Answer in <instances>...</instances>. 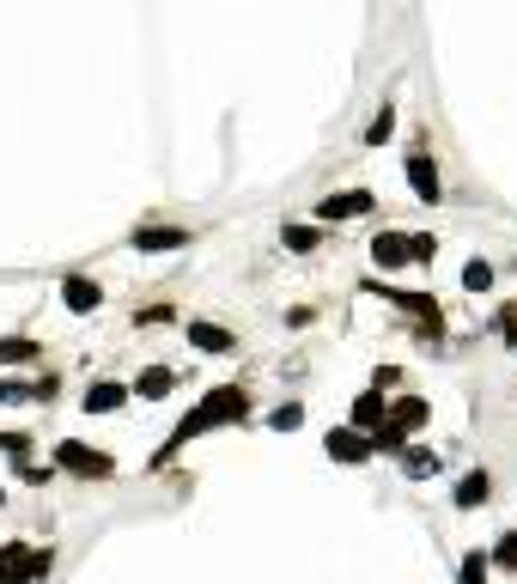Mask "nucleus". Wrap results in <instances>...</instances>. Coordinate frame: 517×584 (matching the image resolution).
Segmentation results:
<instances>
[{
	"label": "nucleus",
	"instance_id": "obj_15",
	"mask_svg": "<svg viewBox=\"0 0 517 584\" xmlns=\"http://www.w3.org/2000/svg\"><path fill=\"white\" fill-rule=\"evenodd\" d=\"M426 414H432V408H426V402H420V396H402V402H396V408H390V414H384V420H390V426H396V432H402V438H408V432H414V426H426Z\"/></svg>",
	"mask_w": 517,
	"mask_h": 584
},
{
	"label": "nucleus",
	"instance_id": "obj_27",
	"mask_svg": "<svg viewBox=\"0 0 517 584\" xmlns=\"http://www.w3.org/2000/svg\"><path fill=\"white\" fill-rule=\"evenodd\" d=\"M25 445H31V432H0V451H13V457H25Z\"/></svg>",
	"mask_w": 517,
	"mask_h": 584
},
{
	"label": "nucleus",
	"instance_id": "obj_10",
	"mask_svg": "<svg viewBox=\"0 0 517 584\" xmlns=\"http://www.w3.org/2000/svg\"><path fill=\"white\" fill-rule=\"evenodd\" d=\"M438 469H445V457H438L432 445H408V451H402V475H408V481H432Z\"/></svg>",
	"mask_w": 517,
	"mask_h": 584
},
{
	"label": "nucleus",
	"instance_id": "obj_5",
	"mask_svg": "<svg viewBox=\"0 0 517 584\" xmlns=\"http://www.w3.org/2000/svg\"><path fill=\"white\" fill-rule=\"evenodd\" d=\"M372 207H378L372 189H341V195H323L317 201V219H335V226H341V219H359V213H372Z\"/></svg>",
	"mask_w": 517,
	"mask_h": 584
},
{
	"label": "nucleus",
	"instance_id": "obj_17",
	"mask_svg": "<svg viewBox=\"0 0 517 584\" xmlns=\"http://www.w3.org/2000/svg\"><path fill=\"white\" fill-rule=\"evenodd\" d=\"M365 426H384V390H365L353 402V432H365Z\"/></svg>",
	"mask_w": 517,
	"mask_h": 584
},
{
	"label": "nucleus",
	"instance_id": "obj_31",
	"mask_svg": "<svg viewBox=\"0 0 517 584\" xmlns=\"http://www.w3.org/2000/svg\"><path fill=\"white\" fill-rule=\"evenodd\" d=\"M511 347H517V341H511Z\"/></svg>",
	"mask_w": 517,
	"mask_h": 584
},
{
	"label": "nucleus",
	"instance_id": "obj_6",
	"mask_svg": "<svg viewBox=\"0 0 517 584\" xmlns=\"http://www.w3.org/2000/svg\"><path fill=\"white\" fill-rule=\"evenodd\" d=\"M323 451H329L335 463H365V457H372V438L353 432V426H335V432L323 438Z\"/></svg>",
	"mask_w": 517,
	"mask_h": 584
},
{
	"label": "nucleus",
	"instance_id": "obj_16",
	"mask_svg": "<svg viewBox=\"0 0 517 584\" xmlns=\"http://www.w3.org/2000/svg\"><path fill=\"white\" fill-rule=\"evenodd\" d=\"M134 390H140L146 402H159V396H171V390H177V372H171V365H146Z\"/></svg>",
	"mask_w": 517,
	"mask_h": 584
},
{
	"label": "nucleus",
	"instance_id": "obj_29",
	"mask_svg": "<svg viewBox=\"0 0 517 584\" xmlns=\"http://www.w3.org/2000/svg\"><path fill=\"white\" fill-rule=\"evenodd\" d=\"M499 329H505V341H517V299L499 305Z\"/></svg>",
	"mask_w": 517,
	"mask_h": 584
},
{
	"label": "nucleus",
	"instance_id": "obj_24",
	"mask_svg": "<svg viewBox=\"0 0 517 584\" xmlns=\"http://www.w3.org/2000/svg\"><path fill=\"white\" fill-rule=\"evenodd\" d=\"M280 238H286V250H299V256H311V250H317V232H311V226H286Z\"/></svg>",
	"mask_w": 517,
	"mask_h": 584
},
{
	"label": "nucleus",
	"instance_id": "obj_23",
	"mask_svg": "<svg viewBox=\"0 0 517 584\" xmlns=\"http://www.w3.org/2000/svg\"><path fill=\"white\" fill-rule=\"evenodd\" d=\"M487 566H505V572H517V530H505L499 536V548H493V560Z\"/></svg>",
	"mask_w": 517,
	"mask_h": 584
},
{
	"label": "nucleus",
	"instance_id": "obj_20",
	"mask_svg": "<svg viewBox=\"0 0 517 584\" xmlns=\"http://www.w3.org/2000/svg\"><path fill=\"white\" fill-rule=\"evenodd\" d=\"M268 426H274V432H292V426H305V408H299V402H280V408L268 414Z\"/></svg>",
	"mask_w": 517,
	"mask_h": 584
},
{
	"label": "nucleus",
	"instance_id": "obj_7",
	"mask_svg": "<svg viewBox=\"0 0 517 584\" xmlns=\"http://www.w3.org/2000/svg\"><path fill=\"white\" fill-rule=\"evenodd\" d=\"M408 183H414V195L420 201H438V195H445V177H438V165H432V153H408Z\"/></svg>",
	"mask_w": 517,
	"mask_h": 584
},
{
	"label": "nucleus",
	"instance_id": "obj_8",
	"mask_svg": "<svg viewBox=\"0 0 517 584\" xmlns=\"http://www.w3.org/2000/svg\"><path fill=\"white\" fill-rule=\"evenodd\" d=\"M61 305L86 317V311L104 305V292H98V280H86V274H67V280H61Z\"/></svg>",
	"mask_w": 517,
	"mask_h": 584
},
{
	"label": "nucleus",
	"instance_id": "obj_3",
	"mask_svg": "<svg viewBox=\"0 0 517 584\" xmlns=\"http://www.w3.org/2000/svg\"><path fill=\"white\" fill-rule=\"evenodd\" d=\"M384 299H390V305H402V311H408V317L420 323V335H426V341H432L438 329H445V317H438V299H432V292H408V286H384Z\"/></svg>",
	"mask_w": 517,
	"mask_h": 584
},
{
	"label": "nucleus",
	"instance_id": "obj_25",
	"mask_svg": "<svg viewBox=\"0 0 517 584\" xmlns=\"http://www.w3.org/2000/svg\"><path fill=\"white\" fill-rule=\"evenodd\" d=\"M37 396V384H25V378H0V402H31Z\"/></svg>",
	"mask_w": 517,
	"mask_h": 584
},
{
	"label": "nucleus",
	"instance_id": "obj_18",
	"mask_svg": "<svg viewBox=\"0 0 517 584\" xmlns=\"http://www.w3.org/2000/svg\"><path fill=\"white\" fill-rule=\"evenodd\" d=\"M0 359L25 365V359H37V341H31V335H0Z\"/></svg>",
	"mask_w": 517,
	"mask_h": 584
},
{
	"label": "nucleus",
	"instance_id": "obj_22",
	"mask_svg": "<svg viewBox=\"0 0 517 584\" xmlns=\"http://www.w3.org/2000/svg\"><path fill=\"white\" fill-rule=\"evenodd\" d=\"M438 256V238L432 232H408V262H432Z\"/></svg>",
	"mask_w": 517,
	"mask_h": 584
},
{
	"label": "nucleus",
	"instance_id": "obj_13",
	"mask_svg": "<svg viewBox=\"0 0 517 584\" xmlns=\"http://www.w3.org/2000/svg\"><path fill=\"white\" fill-rule=\"evenodd\" d=\"M189 341H195L201 353H232V347H238V335L219 329V323H189Z\"/></svg>",
	"mask_w": 517,
	"mask_h": 584
},
{
	"label": "nucleus",
	"instance_id": "obj_19",
	"mask_svg": "<svg viewBox=\"0 0 517 584\" xmlns=\"http://www.w3.org/2000/svg\"><path fill=\"white\" fill-rule=\"evenodd\" d=\"M463 286H469V292H487V286H493V262H481V256L463 262Z\"/></svg>",
	"mask_w": 517,
	"mask_h": 584
},
{
	"label": "nucleus",
	"instance_id": "obj_12",
	"mask_svg": "<svg viewBox=\"0 0 517 584\" xmlns=\"http://www.w3.org/2000/svg\"><path fill=\"white\" fill-rule=\"evenodd\" d=\"M183 244H189V232H177V226H140L134 232V250H153V256L159 250H183Z\"/></svg>",
	"mask_w": 517,
	"mask_h": 584
},
{
	"label": "nucleus",
	"instance_id": "obj_9",
	"mask_svg": "<svg viewBox=\"0 0 517 584\" xmlns=\"http://www.w3.org/2000/svg\"><path fill=\"white\" fill-rule=\"evenodd\" d=\"M372 262H378L384 274L408 268V232H378V238H372Z\"/></svg>",
	"mask_w": 517,
	"mask_h": 584
},
{
	"label": "nucleus",
	"instance_id": "obj_30",
	"mask_svg": "<svg viewBox=\"0 0 517 584\" xmlns=\"http://www.w3.org/2000/svg\"><path fill=\"white\" fill-rule=\"evenodd\" d=\"M0 505H7V493H0Z\"/></svg>",
	"mask_w": 517,
	"mask_h": 584
},
{
	"label": "nucleus",
	"instance_id": "obj_28",
	"mask_svg": "<svg viewBox=\"0 0 517 584\" xmlns=\"http://www.w3.org/2000/svg\"><path fill=\"white\" fill-rule=\"evenodd\" d=\"M19 475H25V481H43V487H49V481H55V469H49V463H43V469H37V463H25V457H19Z\"/></svg>",
	"mask_w": 517,
	"mask_h": 584
},
{
	"label": "nucleus",
	"instance_id": "obj_11",
	"mask_svg": "<svg viewBox=\"0 0 517 584\" xmlns=\"http://www.w3.org/2000/svg\"><path fill=\"white\" fill-rule=\"evenodd\" d=\"M493 499V475L487 469H469L463 481H457V511H475V505H487Z\"/></svg>",
	"mask_w": 517,
	"mask_h": 584
},
{
	"label": "nucleus",
	"instance_id": "obj_1",
	"mask_svg": "<svg viewBox=\"0 0 517 584\" xmlns=\"http://www.w3.org/2000/svg\"><path fill=\"white\" fill-rule=\"evenodd\" d=\"M244 414H250V396H244L238 384H213V390H207V396H201V402L177 420V432L165 438L159 463H171V457L189 445V438H201V432H213V426H232V420H244Z\"/></svg>",
	"mask_w": 517,
	"mask_h": 584
},
{
	"label": "nucleus",
	"instance_id": "obj_2",
	"mask_svg": "<svg viewBox=\"0 0 517 584\" xmlns=\"http://www.w3.org/2000/svg\"><path fill=\"white\" fill-rule=\"evenodd\" d=\"M49 566H55L49 548H31V542L0 548V584H37V578H49Z\"/></svg>",
	"mask_w": 517,
	"mask_h": 584
},
{
	"label": "nucleus",
	"instance_id": "obj_4",
	"mask_svg": "<svg viewBox=\"0 0 517 584\" xmlns=\"http://www.w3.org/2000/svg\"><path fill=\"white\" fill-rule=\"evenodd\" d=\"M55 463H61L67 475H86V481H104V475L116 469V463H110L104 451H92V445H73V438H67V445L55 451Z\"/></svg>",
	"mask_w": 517,
	"mask_h": 584
},
{
	"label": "nucleus",
	"instance_id": "obj_26",
	"mask_svg": "<svg viewBox=\"0 0 517 584\" xmlns=\"http://www.w3.org/2000/svg\"><path fill=\"white\" fill-rule=\"evenodd\" d=\"M487 554H463V584H487Z\"/></svg>",
	"mask_w": 517,
	"mask_h": 584
},
{
	"label": "nucleus",
	"instance_id": "obj_14",
	"mask_svg": "<svg viewBox=\"0 0 517 584\" xmlns=\"http://www.w3.org/2000/svg\"><path fill=\"white\" fill-rule=\"evenodd\" d=\"M122 402H128V384H110V378H104V384L86 390V414H116Z\"/></svg>",
	"mask_w": 517,
	"mask_h": 584
},
{
	"label": "nucleus",
	"instance_id": "obj_21",
	"mask_svg": "<svg viewBox=\"0 0 517 584\" xmlns=\"http://www.w3.org/2000/svg\"><path fill=\"white\" fill-rule=\"evenodd\" d=\"M390 128H396V110L384 104V110L372 116V128H365V146H384V140H390Z\"/></svg>",
	"mask_w": 517,
	"mask_h": 584
}]
</instances>
